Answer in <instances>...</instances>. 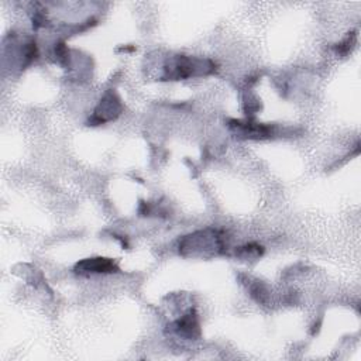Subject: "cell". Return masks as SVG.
I'll use <instances>...</instances> for the list:
<instances>
[{"label":"cell","instance_id":"obj_1","mask_svg":"<svg viewBox=\"0 0 361 361\" xmlns=\"http://www.w3.org/2000/svg\"><path fill=\"white\" fill-rule=\"evenodd\" d=\"M226 248V237L219 230H200L185 235L179 243V252L182 255L209 257L221 252Z\"/></svg>","mask_w":361,"mask_h":361},{"label":"cell","instance_id":"obj_2","mask_svg":"<svg viewBox=\"0 0 361 361\" xmlns=\"http://www.w3.org/2000/svg\"><path fill=\"white\" fill-rule=\"evenodd\" d=\"M214 71V63L209 59L178 55L165 65V79L178 80L197 75H209Z\"/></svg>","mask_w":361,"mask_h":361},{"label":"cell","instance_id":"obj_3","mask_svg":"<svg viewBox=\"0 0 361 361\" xmlns=\"http://www.w3.org/2000/svg\"><path fill=\"white\" fill-rule=\"evenodd\" d=\"M121 111H123V104H121L120 99L117 97V94L114 92H109L104 94V97L96 106L94 113H93L92 118L89 120V123L92 126L107 123V121L118 117L121 114Z\"/></svg>","mask_w":361,"mask_h":361},{"label":"cell","instance_id":"obj_4","mask_svg":"<svg viewBox=\"0 0 361 361\" xmlns=\"http://www.w3.org/2000/svg\"><path fill=\"white\" fill-rule=\"evenodd\" d=\"M73 271L79 275H90V274H111L117 272L118 267L117 264L106 257H93V258H85L79 262H76Z\"/></svg>","mask_w":361,"mask_h":361},{"label":"cell","instance_id":"obj_5","mask_svg":"<svg viewBox=\"0 0 361 361\" xmlns=\"http://www.w3.org/2000/svg\"><path fill=\"white\" fill-rule=\"evenodd\" d=\"M230 130H233L237 135L245 137V138H267L271 137L274 133V128L267 124L254 123L251 120H230L228 121Z\"/></svg>","mask_w":361,"mask_h":361},{"label":"cell","instance_id":"obj_6","mask_svg":"<svg viewBox=\"0 0 361 361\" xmlns=\"http://www.w3.org/2000/svg\"><path fill=\"white\" fill-rule=\"evenodd\" d=\"M172 327L178 336H180L182 338H186V340H192V338H196L200 336L199 319L193 309H190L182 317H179L172 324Z\"/></svg>","mask_w":361,"mask_h":361},{"label":"cell","instance_id":"obj_7","mask_svg":"<svg viewBox=\"0 0 361 361\" xmlns=\"http://www.w3.org/2000/svg\"><path fill=\"white\" fill-rule=\"evenodd\" d=\"M262 252H264V250H262L261 245H258L257 243H250V244H245L243 247H238V250L235 251V255L247 259V258H257Z\"/></svg>","mask_w":361,"mask_h":361},{"label":"cell","instance_id":"obj_8","mask_svg":"<svg viewBox=\"0 0 361 361\" xmlns=\"http://www.w3.org/2000/svg\"><path fill=\"white\" fill-rule=\"evenodd\" d=\"M354 44H355V32H348L347 37L336 45V51L338 55H347L354 47Z\"/></svg>","mask_w":361,"mask_h":361}]
</instances>
